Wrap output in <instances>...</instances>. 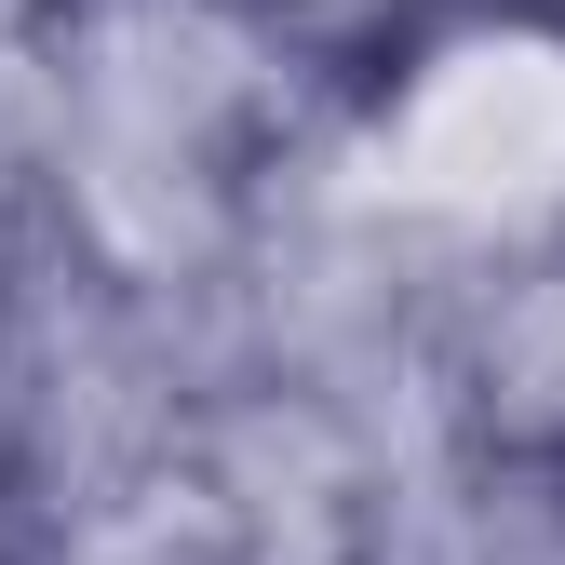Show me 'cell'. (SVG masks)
I'll list each match as a JSON object with an SVG mask.
<instances>
[]
</instances>
